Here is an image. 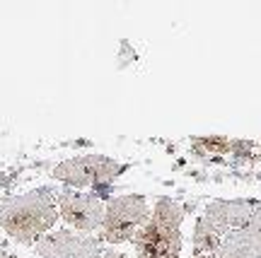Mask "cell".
I'll list each match as a JSON object with an SVG mask.
<instances>
[{
  "instance_id": "obj_10",
  "label": "cell",
  "mask_w": 261,
  "mask_h": 258,
  "mask_svg": "<svg viewBox=\"0 0 261 258\" xmlns=\"http://www.w3.org/2000/svg\"><path fill=\"white\" fill-rule=\"evenodd\" d=\"M191 241H194V253H218L220 244H223V237H220L203 217H198L194 224Z\"/></svg>"
},
{
  "instance_id": "obj_1",
  "label": "cell",
  "mask_w": 261,
  "mask_h": 258,
  "mask_svg": "<svg viewBox=\"0 0 261 258\" xmlns=\"http://www.w3.org/2000/svg\"><path fill=\"white\" fill-rule=\"evenodd\" d=\"M58 217L56 193L48 186H39L27 193L8 195L0 200V227L10 239L24 246H34L41 237H46Z\"/></svg>"
},
{
  "instance_id": "obj_5",
  "label": "cell",
  "mask_w": 261,
  "mask_h": 258,
  "mask_svg": "<svg viewBox=\"0 0 261 258\" xmlns=\"http://www.w3.org/2000/svg\"><path fill=\"white\" fill-rule=\"evenodd\" d=\"M56 205L61 220L73 227V232L92 234L102 230L104 222V200H99L94 193H83L73 188H63L56 193Z\"/></svg>"
},
{
  "instance_id": "obj_2",
  "label": "cell",
  "mask_w": 261,
  "mask_h": 258,
  "mask_svg": "<svg viewBox=\"0 0 261 258\" xmlns=\"http://www.w3.org/2000/svg\"><path fill=\"white\" fill-rule=\"evenodd\" d=\"M187 212V208L174 198L160 195L148 224L140 227L130 241L136 258H181V222Z\"/></svg>"
},
{
  "instance_id": "obj_9",
  "label": "cell",
  "mask_w": 261,
  "mask_h": 258,
  "mask_svg": "<svg viewBox=\"0 0 261 258\" xmlns=\"http://www.w3.org/2000/svg\"><path fill=\"white\" fill-rule=\"evenodd\" d=\"M232 140L227 135H194L191 155L203 159H223V155H232Z\"/></svg>"
},
{
  "instance_id": "obj_11",
  "label": "cell",
  "mask_w": 261,
  "mask_h": 258,
  "mask_svg": "<svg viewBox=\"0 0 261 258\" xmlns=\"http://www.w3.org/2000/svg\"><path fill=\"white\" fill-rule=\"evenodd\" d=\"M102 258H130V256H126V253H121V251H116V249H104Z\"/></svg>"
},
{
  "instance_id": "obj_12",
  "label": "cell",
  "mask_w": 261,
  "mask_h": 258,
  "mask_svg": "<svg viewBox=\"0 0 261 258\" xmlns=\"http://www.w3.org/2000/svg\"><path fill=\"white\" fill-rule=\"evenodd\" d=\"M191 258H218L215 253H194Z\"/></svg>"
},
{
  "instance_id": "obj_8",
  "label": "cell",
  "mask_w": 261,
  "mask_h": 258,
  "mask_svg": "<svg viewBox=\"0 0 261 258\" xmlns=\"http://www.w3.org/2000/svg\"><path fill=\"white\" fill-rule=\"evenodd\" d=\"M256 203H259V200H252V198H240V200H211V203L205 205V210L201 217H203L220 237H225L227 232L240 230L244 222L252 217V212L256 210Z\"/></svg>"
},
{
  "instance_id": "obj_4",
  "label": "cell",
  "mask_w": 261,
  "mask_h": 258,
  "mask_svg": "<svg viewBox=\"0 0 261 258\" xmlns=\"http://www.w3.org/2000/svg\"><path fill=\"white\" fill-rule=\"evenodd\" d=\"M152 210L148 208L145 195L126 193L112 195L104 203V222L99 230V239L107 244H126L133 241L140 227H145Z\"/></svg>"
},
{
  "instance_id": "obj_6",
  "label": "cell",
  "mask_w": 261,
  "mask_h": 258,
  "mask_svg": "<svg viewBox=\"0 0 261 258\" xmlns=\"http://www.w3.org/2000/svg\"><path fill=\"white\" fill-rule=\"evenodd\" d=\"M34 253L39 258H102L104 241L92 234L56 230L34 244Z\"/></svg>"
},
{
  "instance_id": "obj_7",
  "label": "cell",
  "mask_w": 261,
  "mask_h": 258,
  "mask_svg": "<svg viewBox=\"0 0 261 258\" xmlns=\"http://www.w3.org/2000/svg\"><path fill=\"white\" fill-rule=\"evenodd\" d=\"M218 258H261V200L240 230L227 232L215 253Z\"/></svg>"
},
{
  "instance_id": "obj_14",
  "label": "cell",
  "mask_w": 261,
  "mask_h": 258,
  "mask_svg": "<svg viewBox=\"0 0 261 258\" xmlns=\"http://www.w3.org/2000/svg\"><path fill=\"white\" fill-rule=\"evenodd\" d=\"M10 258H19V256H10Z\"/></svg>"
},
{
  "instance_id": "obj_3",
  "label": "cell",
  "mask_w": 261,
  "mask_h": 258,
  "mask_svg": "<svg viewBox=\"0 0 261 258\" xmlns=\"http://www.w3.org/2000/svg\"><path fill=\"white\" fill-rule=\"evenodd\" d=\"M126 171V164L116 162L107 155H80V157H70L61 164L54 166L51 176L65 184L68 188H92V193L99 200H109L112 198V184L119 176Z\"/></svg>"
},
{
  "instance_id": "obj_13",
  "label": "cell",
  "mask_w": 261,
  "mask_h": 258,
  "mask_svg": "<svg viewBox=\"0 0 261 258\" xmlns=\"http://www.w3.org/2000/svg\"><path fill=\"white\" fill-rule=\"evenodd\" d=\"M0 258H10V253H8V251H3V249H0Z\"/></svg>"
}]
</instances>
